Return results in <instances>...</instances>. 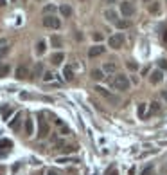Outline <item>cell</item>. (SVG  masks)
<instances>
[{"label":"cell","mask_w":167,"mask_h":175,"mask_svg":"<svg viewBox=\"0 0 167 175\" xmlns=\"http://www.w3.org/2000/svg\"><path fill=\"white\" fill-rule=\"evenodd\" d=\"M49 130H51V128H49V125H47L43 119H40V130H38V137H40V139H45L47 136H49Z\"/></svg>","instance_id":"8"},{"label":"cell","mask_w":167,"mask_h":175,"mask_svg":"<svg viewBox=\"0 0 167 175\" xmlns=\"http://www.w3.org/2000/svg\"><path fill=\"white\" fill-rule=\"evenodd\" d=\"M29 76V69L25 67V65H20V67H16V78L18 79H25Z\"/></svg>","instance_id":"11"},{"label":"cell","mask_w":167,"mask_h":175,"mask_svg":"<svg viewBox=\"0 0 167 175\" xmlns=\"http://www.w3.org/2000/svg\"><path fill=\"white\" fill-rule=\"evenodd\" d=\"M90 74H92V79H95V81L104 79V74H103V71H101V69H93Z\"/></svg>","instance_id":"17"},{"label":"cell","mask_w":167,"mask_h":175,"mask_svg":"<svg viewBox=\"0 0 167 175\" xmlns=\"http://www.w3.org/2000/svg\"><path fill=\"white\" fill-rule=\"evenodd\" d=\"M129 85H131V81H129V78L124 76V74H117V76L113 78V87H115L117 90H121V92H126V90L129 89Z\"/></svg>","instance_id":"1"},{"label":"cell","mask_w":167,"mask_h":175,"mask_svg":"<svg viewBox=\"0 0 167 175\" xmlns=\"http://www.w3.org/2000/svg\"><path fill=\"white\" fill-rule=\"evenodd\" d=\"M74 36H76V40H77V42H81V40H83V34H81V33H76Z\"/></svg>","instance_id":"38"},{"label":"cell","mask_w":167,"mask_h":175,"mask_svg":"<svg viewBox=\"0 0 167 175\" xmlns=\"http://www.w3.org/2000/svg\"><path fill=\"white\" fill-rule=\"evenodd\" d=\"M43 26L49 27V29H59V27H61V20L56 18L54 15H47V16L43 18Z\"/></svg>","instance_id":"3"},{"label":"cell","mask_w":167,"mask_h":175,"mask_svg":"<svg viewBox=\"0 0 167 175\" xmlns=\"http://www.w3.org/2000/svg\"><path fill=\"white\" fill-rule=\"evenodd\" d=\"M117 69H119V65L115 63V60H111V61H106V63H104V67H103V71H104V72H110V74L117 72Z\"/></svg>","instance_id":"10"},{"label":"cell","mask_w":167,"mask_h":175,"mask_svg":"<svg viewBox=\"0 0 167 175\" xmlns=\"http://www.w3.org/2000/svg\"><path fill=\"white\" fill-rule=\"evenodd\" d=\"M162 98H163V99L167 101V90H162Z\"/></svg>","instance_id":"39"},{"label":"cell","mask_w":167,"mask_h":175,"mask_svg":"<svg viewBox=\"0 0 167 175\" xmlns=\"http://www.w3.org/2000/svg\"><path fill=\"white\" fill-rule=\"evenodd\" d=\"M108 175H117V170H115V168H113V170H111V173H110V171H108Z\"/></svg>","instance_id":"40"},{"label":"cell","mask_w":167,"mask_h":175,"mask_svg":"<svg viewBox=\"0 0 167 175\" xmlns=\"http://www.w3.org/2000/svg\"><path fill=\"white\" fill-rule=\"evenodd\" d=\"M45 49H47V43H45L43 40H40V42L36 43V54H40V56H41V54L45 52Z\"/></svg>","instance_id":"20"},{"label":"cell","mask_w":167,"mask_h":175,"mask_svg":"<svg viewBox=\"0 0 167 175\" xmlns=\"http://www.w3.org/2000/svg\"><path fill=\"white\" fill-rule=\"evenodd\" d=\"M59 13H61V16L68 18V16H72V7H70L68 4H63V6L59 7Z\"/></svg>","instance_id":"14"},{"label":"cell","mask_w":167,"mask_h":175,"mask_svg":"<svg viewBox=\"0 0 167 175\" xmlns=\"http://www.w3.org/2000/svg\"><path fill=\"white\" fill-rule=\"evenodd\" d=\"M92 38H93V42H101V40H103V34H101V33H93Z\"/></svg>","instance_id":"31"},{"label":"cell","mask_w":167,"mask_h":175,"mask_svg":"<svg viewBox=\"0 0 167 175\" xmlns=\"http://www.w3.org/2000/svg\"><path fill=\"white\" fill-rule=\"evenodd\" d=\"M34 134V123L33 119H25V136H33Z\"/></svg>","instance_id":"16"},{"label":"cell","mask_w":167,"mask_h":175,"mask_svg":"<svg viewBox=\"0 0 167 175\" xmlns=\"http://www.w3.org/2000/svg\"><path fill=\"white\" fill-rule=\"evenodd\" d=\"M158 65L160 69H167V60H158Z\"/></svg>","instance_id":"33"},{"label":"cell","mask_w":167,"mask_h":175,"mask_svg":"<svg viewBox=\"0 0 167 175\" xmlns=\"http://www.w3.org/2000/svg\"><path fill=\"white\" fill-rule=\"evenodd\" d=\"M63 76H65L67 81H72V79H74V71H72V67H70V65H67V67L63 69Z\"/></svg>","instance_id":"15"},{"label":"cell","mask_w":167,"mask_h":175,"mask_svg":"<svg viewBox=\"0 0 167 175\" xmlns=\"http://www.w3.org/2000/svg\"><path fill=\"white\" fill-rule=\"evenodd\" d=\"M2 6H6V0H0V7H2Z\"/></svg>","instance_id":"41"},{"label":"cell","mask_w":167,"mask_h":175,"mask_svg":"<svg viewBox=\"0 0 167 175\" xmlns=\"http://www.w3.org/2000/svg\"><path fill=\"white\" fill-rule=\"evenodd\" d=\"M151 171H153V168L149 166V168H146L144 171H142V175H151Z\"/></svg>","instance_id":"36"},{"label":"cell","mask_w":167,"mask_h":175,"mask_svg":"<svg viewBox=\"0 0 167 175\" xmlns=\"http://www.w3.org/2000/svg\"><path fill=\"white\" fill-rule=\"evenodd\" d=\"M162 79H163V74H162V71H153V72H151V76H149V81H151L153 85H158V83H162Z\"/></svg>","instance_id":"9"},{"label":"cell","mask_w":167,"mask_h":175,"mask_svg":"<svg viewBox=\"0 0 167 175\" xmlns=\"http://www.w3.org/2000/svg\"><path fill=\"white\" fill-rule=\"evenodd\" d=\"M151 112H155V114L160 112V103H158V101H153V103H151Z\"/></svg>","instance_id":"28"},{"label":"cell","mask_w":167,"mask_h":175,"mask_svg":"<svg viewBox=\"0 0 167 175\" xmlns=\"http://www.w3.org/2000/svg\"><path fill=\"white\" fill-rule=\"evenodd\" d=\"M124 42H126V38H124L122 33H115V34H111V36L108 38V45H110L111 49H121V47L124 45Z\"/></svg>","instance_id":"2"},{"label":"cell","mask_w":167,"mask_h":175,"mask_svg":"<svg viewBox=\"0 0 167 175\" xmlns=\"http://www.w3.org/2000/svg\"><path fill=\"white\" fill-rule=\"evenodd\" d=\"M142 2H151V0H142Z\"/></svg>","instance_id":"42"},{"label":"cell","mask_w":167,"mask_h":175,"mask_svg":"<svg viewBox=\"0 0 167 175\" xmlns=\"http://www.w3.org/2000/svg\"><path fill=\"white\" fill-rule=\"evenodd\" d=\"M115 26H117V29H128V27H131V22L129 20H117Z\"/></svg>","instance_id":"18"},{"label":"cell","mask_w":167,"mask_h":175,"mask_svg":"<svg viewBox=\"0 0 167 175\" xmlns=\"http://www.w3.org/2000/svg\"><path fill=\"white\" fill-rule=\"evenodd\" d=\"M18 121H20V114H18V116H16V117L9 123V126H11V128H16V126H18Z\"/></svg>","instance_id":"29"},{"label":"cell","mask_w":167,"mask_h":175,"mask_svg":"<svg viewBox=\"0 0 167 175\" xmlns=\"http://www.w3.org/2000/svg\"><path fill=\"white\" fill-rule=\"evenodd\" d=\"M11 146H13V143L9 139H2V141H0V157H6L9 154Z\"/></svg>","instance_id":"6"},{"label":"cell","mask_w":167,"mask_h":175,"mask_svg":"<svg viewBox=\"0 0 167 175\" xmlns=\"http://www.w3.org/2000/svg\"><path fill=\"white\" fill-rule=\"evenodd\" d=\"M63 60H65V54H63V52H54V54L51 56V63H52V65H61Z\"/></svg>","instance_id":"13"},{"label":"cell","mask_w":167,"mask_h":175,"mask_svg":"<svg viewBox=\"0 0 167 175\" xmlns=\"http://www.w3.org/2000/svg\"><path fill=\"white\" fill-rule=\"evenodd\" d=\"M162 40H163V43H167V29L162 33Z\"/></svg>","instance_id":"37"},{"label":"cell","mask_w":167,"mask_h":175,"mask_svg":"<svg viewBox=\"0 0 167 175\" xmlns=\"http://www.w3.org/2000/svg\"><path fill=\"white\" fill-rule=\"evenodd\" d=\"M104 18L108 22H117V13L111 11V9H108V11H104Z\"/></svg>","instance_id":"21"},{"label":"cell","mask_w":167,"mask_h":175,"mask_svg":"<svg viewBox=\"0 0 167 175\" xmlns=\"http://www.w3.org/2000/svg\"><path fill=\"white\" fill-rule=\"evenodd\" d=\"M128 69H131V71H137V69H138V65H137L135 61H128Z\"/></svg>","instance_id":"32"},{"label":"cell","mask_w":167,"mask_h":175,"mask_svg":"<svg viewBox=\"0 0 167 175\" xmlns=\"http://www.w3.org/2000/svg\"><path fill=\"white\" fill-rule=\"evenodd\" d=\"M0 114H2V117H4V119H7V117H9V114H11V108H9L7 105H2V106H0Z\"/></svg>","instance_id":"22"},{"label":"cell","mask_w":167,"mask_h":175,"mask_svg":"<svg viewBox=\"0 0 167 175\" xmlns=\"http://www.w3.org/2000/svg\"><path fill=\"white\" fill-rule=\"evenodd\" d=\"M146 103H138V108H137V114H138V117L140 119H144L146 117Z\"/></svg>","instance_id":"19"},{"label":"cell","mask_w":167,"mask_h":175,"mask_svg":"<svg viewBox=\"0 0 167 175\" xmlns=\"http://www.w3.org/2000/svg\"><path fill=\"white\" fill-rule=\"evenodd\" d=\"M104 51H106V47H103V45H93V47L88 49V56L90 58H97V56L104 54Z\"/></svg>","instance_id":"7"},{"label":"cell","mask_w":167,"mask_h":175,"mask_svg":"<svg viewBox=\"0 0 167 175\" xmlns=\"http://www.w3.org/2000/svg\"><path fill=\"white\" fill-rule=\"evenodd\" d=\"M43 79H45V81H52V79H54V74H52V72H45V74H43Z\"/></svg>","instance_id":"30"},{"label":"cell","mask_w":167,"mask_h":175,"mask_svg":"<svg viewBox=\"0 0 167 175\" xmlns=\"http://www.w3.org/2000/svg\"><path fill=\"white\" fill-rule=\"evenodd\" d=\"M6 54H9V45H7V43H6V45H2V47H0V58H4Z\"/></svg>","instance_id":"26"},{"label":"cell","mask_w":167,"mask_h":175,"mask_svg":"<svg viewBox=\"0 0 167 175\" xmlns=\"http://www.w3.org/2000/svg\"><path fill=\"white\" fill-rule=\"evenodd\" d=\"M43 74V65L41 63H36V67H34V71H33V76L34 78H40Z\"/></svg>","instance_id":"23"},{"label":"cell","mask_w":167,"mask_h":175,"mask_svg":"<svg viewBox=\"0 0 167 175\" xmlns=\"http://www.w3.org/2000/svg\"><path fill=\"white\" fill-rule=\"evenodd\" d=\"M47 175H61V173L56 171V170H47Z\"/></svg>","instance_id":"35"},{"label":"cell","mask_w":167,"mask_h":175,"mask_svg":"<svg viewBox=\"0 0 167 175\" xmlns=\"http://www.w3.org/2000/svg\"><path fill=\"white\" fill-rule=\"evenodd\" d=\"M158 11H160V4H158V2H153V4L149 6V13H151V15H156Z\"/></svg>","instance_id":"25"},{"label":"cell","mask_w":167,"mask_h":175,"mask_svg":"<svg viewBox=\"0 0 167 175\" xmlns=\"http://www.w3.org/2000/svg\"><path fill=\"white\" fill-rule=\"evenodd\" d=\"M51 45H52L54 49H61V47H63V38L58 36V34H54V36L51 38Z\"/></svg>","instance_id":"12"},{"label":"cell","mask_w":167,"mask_h":175,"mask_svg":"<svg viewBox=\"0 0 167 175\" xmlns=\"http://www.w3.org/2000/svg\"><path fill=\"white\" fill-rule=\"evenodd\" d=\"M9 71H11L9 65H0V78H6L9 74Z\"/></svg>","instance_id":"24"},{"label":"cell","mask_w":167,"mask_h":175,"mask_svg":"<svg viewBox=\"0 0 167 175\" xmlns=\"http://www.w3.org/2000/svg\"><path fill=\"white\" fill-rule=\"evenodd\" d=\"M54 11H56V7H54V6H45V7H43L45 16H47V15H51V13H54Z\"/></svg>","instance_id":"27"},{"label":"cell","mask_w":167,"mask_h":175,"mask_svg":"<svg viewBox=\"0 0 167 175\" xmlns=\"http://www.w3.org/2000/svg\"><path fill=\"white\" fill-rule=\"evenodd\" d=\"M67 173H68V175H77V170H76V168H68Z\"/></svg>","instance_id":"34"},{"label":"cell","mask_w":167,"mask_h":175,"mask_svg":"<svg viewBox=\"0 0 167 175\" xmlns=\"http://www.w3.org/2000/svg\"><path fill=\"white\" fill-rule=\"evenodd\" d=\"M119 9H121V15L124 16V18H129V16H133L135 15V6L131 4V2H121V6H119Z\"/></svg>","instance_id":"4"},{"label":"cell","mask_w":167,"mask_h":175,"mask_svg":"<svg viewBox=\"0 0 167 175\" xmlns=\"http://www.w3.org/2000/svg\"><path fill=\"white\" fill-rule=\"evenodd\" d=\"M95 90H97L99 94H103V96H104V98H106L108 101H111V103H113L115 106H117L119 103H121V99H119V98H115V96H113V94H110V92H106V89H103V87H97V89H95Z\"/></svg>","instance_id":"5"}]
</instances>
